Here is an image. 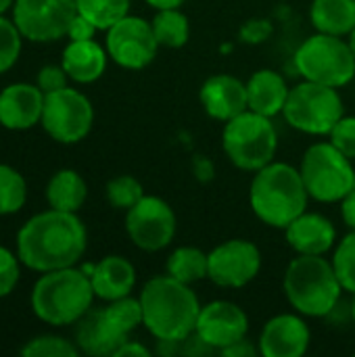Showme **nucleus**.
Wrapping results in <instances>:
<instances>
[{"label":"nucleus","mask_w":355,"mask_h":357,"mask_svg":"<svg viewBox=\"0 0 355 357\" xmlns=\"http://www.w3.org/2000/svg\"><path fill=\"white\" fill-rule=\"evenodd\" d=\"M349 44H352V50H354L355 54V29L349 33Z\"/></svg>","instance_id":"45"},{"label":"nucleus","mask_w":355,"mask_h":357,"mask_svg":"<svg viewBox=\"0 0 355 357\" xmlns=\"http://www.w3.org/2000/svg\"><path fill=\"white\" fill-rule=\"evenodd\" d=\"M21 356L25 357H75L77 356V345L69 343L67 339L61 337H38L29 341L23 349Z\"/></svg>","instance_id":"33"},{"label":"nucleus","mask_w":355,"mask_h":357,"mask_svg":"<svg viewBox=\"0 0 355 357\" xmlns=\"http://www.w3.org/2000/svg\"><path fill=\"white\" fill-rule=\"evenodd\" d=\"M272 36V23L268 19H249L241 27V42L245 44H262Z\"/></svg>","instance_id":"38"},{"label":"nucleus","mask_w":355,"mask_h":357,"mask_svg":"<svg viewBox=\"0 0 355 357\" xmlns=\"http://www.w3.org/2000/svg\"><path fill=\"white\" fill-rule=\"evenodd\" d=\"M128 341V335L121 333L111 318L103 310H90L77 320L75 328V343L77 349L86 356L103 357L115 356V351Z\"/></svg>","instance_id":"19"},{"label":"nucleus","mask_w":355,"mask_h":357,"mask_svg":"<svg viewBox=\"0 0 355 357\" xmlns=\"http://www.w3.org/2000/svg\"><path fill=\"white\" fill-rule=\"evenodd\" d=\"M27 201V182L10 165L0 163V215L21 211Z\"/></svg>","instance_id":"28"},{"label":"nucleus","mask_w":355,"mask_h":357,"mask_svg":"<svg viewBox=\"0 0 355 357\" xmlns=\"http://www.w3.org/2000/svg\"><path fill=\"white\" fill-rule=\"evenodd\" d=\"M199 96L207 115L218 121H230L249 109L247 84L228 73L211 75L205 79Z\"/></svg>","instance_id":"17"},{"label":"nucleus","mask_w":355,"mask_h":357,"mask_svg":"<svg viewBox=\"0 0 355 357\" xmlns=\"http://www.w3.org/2000/svg\"><path fill=\"white\" fill-rule=\"evenodd\" d=\"M96 29H98V27H96L90 19H86L84 15L77 13V15L73 17V21H71L69 29H67V36H69L71 40H92Z\"/></svg>","instance_id":"39"},{"label":"nucleus","mask_w":355,"mask_h":357,"mask_svg":"<svg viewBox=\"0 0 355 357\" xmlns=\"http://www.w3.org/2000/svg\"><path fill=\"white\" fill-rule=\"evenodd\" d=\"M289 92L291 88L287 86L285 77L272 69H259L247 82L249 109L266 117H274L282 113Z\"/></svg>","instance_id":"23"},{"label":"nucleus","mask_w":355,"mask_h":357,"mask_svg":"<svg viewBox=\"0 0 355 357\" xmlns=\"http://www.w3.org/2000/svg\"><path fill=\"white\" fill-rule=\"evenodd\" d=\"M130 241L142 251L165 249L176 234V213L159 197H142L126 213Z\"/></svg>","instance_id":"12"},{"label":"nucleus","mask_w":355,"mask_h":357,"mask_svg":"<svg viewBox=\"0 0 355 357\" xmlns=\"http://www.w3.org/2000/svg\"><path fill=\"white\" fill-rule=\"evenodd\" d=\"M310 19L322 33L347 36L355 29V0H314Z\"/></svg>","instance_id":"24"},{"label":"nucleus","mask_w":355,"mask_h":357,"mask_svg":"<svg viewBox=\"0 0 355 357\" xmlns=\"http://www.w3.org/2000/svg\"><path fill=\"white\" fill-rule=\"evenodd\" d=\"M333 268L341 280L343 291L355 295V230H352L339 245L333 255Z\"/></svg>","instance_id":"31"},{"label":"nucleus","mask_w":355,"mask_h":357,"mask_svg":"<svg viewBox=\"0 0 355 357\" xmlns=\"http://www.w3.org/2000/svg\"><path fill=\"white\" fill-rule=\"evenodd\" d=\"M42 128L61 144H75L88 136L94 123V109L86 94L65 86L44 96Z\"/></svg>","instance_id":"10"},{"label":"nucleus","mask_w":355,"mask_h":357,"mask_svg":"<svg viewBox=\"0 0 355 357\" xmlns=\"http://www.w3.org/2000/svg\"><path fill=\"white\" fill-rule=\"evenodd\" d=\"M262 268L259 249L245 241L232 238L207 253V278L224 289L247 287Z\"/></svg>","instance_id":"14"},{"label":"nucleus","mask_w":355,"mask_h":357,"mask_svg":"<svg viewBox=\"0 0 355 357\" xmlns=\"http://www.w3.org/2000/svg\"><path fill=\"white\" fill-rule=\"evenodd\" d=\"M285 230L289 245L299 255H324L337 241L333 222L320 213H301Z\"/></svg>","instance_id":"20"},{"label":"nucleus","mask_w":355,"mask_h":357,"mask_svg":"<svg viewBox=\"0 0 355 357\" xmlns=\"http://www.w3.org/2000/svg\"><path fill=\"white\" fill-rule=\"evenodd\" d=\"M352 318H354V322H355V297H354V303H352Z\"/></svg>","instance_id":"46"},{"label":"nucleus","mask_w":355,"mask_h":357,"mask_svg":"<svg viewBox=\"0 0 355 357\" xmlns=\"http://www.w3.org/2000/svg\"><path fill=\"white\" fill-rule=\"evenodd\" d=\"M67 79H69V75H67V71L63 69V65H46V67H42V69L38 71V82H36V86H38L44 94H48V92H54V90L65 88V86H67Z\"/></svg>","instance_id":"37"},{"label":"nucleus","mask_w":355,"mask_h":357,"mask_svg":"<svg viewBox=\"0 0 355 357\" xmlns=\"http://www.w3.org/2000/svg\"><path fill=\"white\" fill-rule=\"evenodd\" d=\"M90 282L98 299L115 301L132 293L136 284V270L126 257L109 255L92 268Z\"/></svg>","instance_id":"21"},{"label":"nucleus","mask_w":355,"mask_h":357,"mask_svg":"<svg viewBox=\"0 0 355 357\" xmlns=\"http://www.w3.org/2000/svg\"><path fill=\"white\" fill-rule=\"evenodd\" d=\"M157 48L153 25L142 17L126 15L107 29V52L126 69H144L153 63Z\"/></svg>","instance_id":"13"},{"label":"nucleus","mask_w":355,"mask_h":357,"mask_svg":"<svg viewBox=\"0 0 355 357\" xmlns=\"http://www.w3.org/2000/svg\"><path fill=\"white\" fill-rule=\"evenodd\" d=\"M77 13L90 19L98 29H109L130 10V0H75Z\"/></svg>","instance_id":"29"},{"label":"nucleus","mask_w":355,"mask_h":357,"mask_svg":"<svg viewBox=\"0 0 355 357\" xmlns=\"http://www.w3.org/2000/svg\"><path fill=\"white\" fill-rule=\"evenodd\" d=\"M247 314L232 301H211L201 307L195 335L213 351H222L247 337Z\"/></svg>","instance_id":"15"},{"label":"nucleus","mask_w":355,"mask_h":357,"mask_svg":"<svg viewBox=\"0 0 355 357\" xmlns=\"http://www.w3.org/2000/svg\"><path fill=\"white\" fill-rule=\"evenodd\" d=\"M222 144L228 159L247 172H257L272 163L278 136L270 117L259 115L251 109L226 121Z\"/></svg>","instance_id":"6"},{"label":"nucleus","mask_w":355,"mask_h":357,"mask_svg":"<svg viewBox=\"0 0 355 357\" xmlns=\"http://www.w3.org/2000/svg\"><path fill=\"white\" fill-rule=\"evenodd\" d=\"M144 197L142 184L132 176H117L107 184V201L115 209H130Z\"/></svg>","instance_id":"32"},{"label":"nucleus","mask_w":355,"mask_h":357,"mask_svg":"<svg viewBox=\"0 0 355 357\" xmlns=\"http://www.w3.org/2000/svg\"><path fill=\"white\" fill-rule=\"evenodd\" d=\"M282 115L287 123L305 134H331L343 117V100L333 86L318 82H301L291 88Z\"/></svg>","instance_id":"9"},{"label":"nucleus","mask_w":355,"mask_h":357,"mask_svg":"<svg viewBox=\"0 0 355 357\" xmlns=\"http://www.w3.org/2000/svg\"><path fill=\"white\" fill-rule=\"evenodd\" d=\"M107 56L109 52L94 40H71L63 50L61 65L69 79L77 84H92L105 73Z\"/></svg>","instance_id":"22"},{"label":"nucleus","mask_w":355,"mask_h":357,"mask_svg":"<svg viewBox=\"0 0 355 357\" xmlns=\"http://www.w3.org/2000/svg\"><path fill=\"white\" fill-rule=\"evenodd\" d=\"M308 197L301 172L287 163H268L257 169L249 190L253 213L272 228H287L305 213Z\"/></svg>","instance_id":"3"},{"label":"nucleus","mask_w":355,"mask_h":357,"mask_svg":"<svg viewBox=\"0 0 355 357\" xmlns=\"http://www.w3.org/2000/svg\"><path fill=\"white\" fill-rule=\"evenodd\" d=\"M308 324L293 314H282L266 322L259 335V354L264 357H301L310 347Z\"/></svg>","instance_id":"16"},{"label":"nucleus","mask_w":355,"mask_h":357,"mask_svg":"<svg viewBox=\"0 0 355 357\" xmlns=\"http://www.w3.org/2000/svg\"><path fill=\"white\" fill-rule=\"evenodd\" d=\"M295 67L303 79L341 88L354 79L355 54L352 44L341 36L318 31L297 48Z\"/></svg>","instance_id":"7"},{"label":"nucleus","mask_w":355,"mask_h":357,"mask_svg":"<svg viewBox=\"0 0 355 357\" xmlns=\"http://www.w3.org/2000/svg\"><path fill=\"white\" fill-rule=\"evenodd\" d=\"M13 4H15V0H0V15H4Z\"/></svg>","instance_id":"44"},{"label":"nucleus","mask_w":355,"mask_h":357,"mask_svg":"<svg viewBox=\"0 0 355 357\" xmlns=\"http://www.w3.org/2000/svg\"><path fill=\"white\" fill-rule=\"evenodd\" d=\"M151 25H153V31H155V38H157L159 46L180 48V46H184L188 42V36H190L188 19L178 8H161V10H157Z\"/></svg>","instance_id":"27"},{"label":"nucleus","mask_w":355,"mask_h":357,"mask_svg":"<svg viewBox=\"0 0 355 357\" xmlns=\"http://www.w3.org/2000/svg\"><path fill=\"white\" fill-rule=\"evenodd\" d=\"M153 8H157V10H161V8H178V6H182V2L184 0H146Z\"/></svg>","instance_id":"43"},{"label":"nucleus","mask_w":355,"mask_h":357,"mask_svg":"<svg viewBox=\"0 0 355 357\" xmlns=\"http://www.w3.org/2000/svg\"><path fill=\"white\" fill-rule=\"evenodd\" d=\"M88 234L75 213L48 209L31 220L17 234V257L36 272H52L75 266L86 253Z\"/></svg>","instance_id":"1"},{"label":"nucleus","mask_w":355,"mask_h":357,"mask_svg":"<svg viewBox=\"0 0 355 357\" xmlns=\"http://www.w3.org/2000/svg\"><path fill=\"white\" fill-rule=\"evenodd\" d=\"M94 297L90 276L71 266L44 272V276L33 284L31 310L50 326H67L75 324L90 312Z\"/></svg>","instance_id":"4"},{"label":"nucleus","mask_w":355,"mask_h":357,"mask_svg":"<svg viewBox=\"0 0 355 357\" xmlns=\"http://www.w3.org/2000/svg\"><path fill=\"white\" fill-rule=\"evenodd\" d=\"M167 274L184 284L207 278V253L197 247H180L167 257Z\"/></svg>","instance_id":"26"},{"label":"nucleus","mask_w":355,"mask_h":357,"mask_svg":"<svg viewBox=\"0 0 355 357\" xmlns=\"http://www.w3.org/2000/svg\"><path fill=\"white\" fill-rule=\"evenodd\" d=\"M331 142L349 159H355V117H341L331 130Z\"/></svg>","instance_id":"35"},{"label":"nucleus","mask_w":355,"mask_h":357,"mask_svg":"<svg viewBox=\"0 0 355 357\" xmlns=\"http://www.w3.org/2000/svg\"><path fill=\"white\" fill-rule=\"evenodd\" d=\"M142 324L157 341H184L195 333L201 303L188 284L169 274L151 278L140 291Z\"/></svg>","instance_id":"2"},{"label":"nucleus","mask_w":355,"mask_h":357,"mask_svg":"<svg viewBox=\"0 0 355 357\" xmlns=\"http://www.w3.org/2000/svg\"><path fill=\"white\" fill-rule=\"evenodd\" d=\"M21 38L23 33L15 21L0 15V73L8 71L17 63L21 54Z\"/></svg>","instance_id":"34"},{"label":"nucleus","mask_w":355,"mask_h":357,"mask_svg":"<svg viewBox=\"0 0 355 357\" xmlns=\"http://www.w3.org/2000/svg\"><path fill=\"white\" fill-rule=\"evenodd\" d=\"M220 354L226 357H253L257 354V349H255V347L247 341V337H245V339H241L239 343H234V345L222 349Z\"/></svg>","instance_id":"40"},{"label":"nucleus","mask_w":355,"mask_h":357,"mask_svg":"<svg viewBox=\"0 0 355 357\" xmlns=\"http://www.w3.org/2000/svg\"><path fill=\"white\" fill-rule=\"evenodd\" d=\"M301 178L308 195L320 203L343 201L355 188L352 159L345 157L333 142L312 144L301 159Z\"/></svg>","instance_id":"8"},{"label":"nucleus","mask_w":355,"mask_h":357,"mask_svg":"<svg viewBox=\"0 0 355 357\" xmlns=\"http://www.w3.org/2000/svg\"><path fill=\"white\" fill-rule=\"evenodd\" d=\"M107 316L111 318V322L126 335H130L136 326L142 324V305H140V299H132L130 295L128 297H121V299H115V301H109V305L105 307Z\"/></svg>","instance_id":"30"},{"label":"nucleus","mask_w":355,"mask_h":357,"mask_svg":"<svg viewBox=\"0 0 355 357\" xmlns=\"http://www.w3.org/2000/svg\"><path fill=\"white\" fill-rule=\"evenodd\" d=\"M44 92L31 84H10L0 92V126L29 130L42 121Z\"/></svg>","instance_id":"18"},{"label":"nucleus","mask_w":355,"mask_h":357,"mask_svg":"<svg viewBox=\"0 0 355 357\" xmlns=\"http://www.w3.org/2000/svg\"><path fill=\"white\" fill-rule=\"evenodd\" d=\"M341 280L322 255H299L285 272V295L303 316H328L341 299Z\"/></svg>","instance_id":"5"},{"label":"nucleus","mask_w":355,"mask_h":357,"mask_svg":"<svg viewBox=\"0 0 355 357\" xmlns=\"http://www.w3.org/2000/svg\"><path fill=\"white\" fill-rule=\"evenodd\" d=\"M75 15V0H15L13 4V21L31 42H54L67 36Z\"/></svg>","instance_id":"11"},{"label":"nucleus","mask_w":355,"mask_h":357,"mask_svg":"<svg viewBox=\"0 0 355 357\" xmlns=\"http://www.w3.org/2000/svg\"><path fill=\"white\" fill-rule=\"evenodd\" d=\"M86 197H88V186H86L84 178L73 169L56 172L46 186L48 205L59 211L77 213V209L84 205Z\"/></svg>","instance_id":"25"},{"label":"nucleus","mask_w":355,"mask_h":357,"mask_svg":"<svg viewBox=\"0 0 355 357\" xmlns=\"http://www.w3.org/2000/svg\"><path fill=\"white\" fill-rule=\"evenodd\" d=\"M19 282V257L0 247V299L10 295Z\"/></svg>","instance_id":"36"},{"label":"nucleus","mask_w":355,"mask_h":357,"mask_svg":"<svg viewBox=\"0 0 355 357\" xmlns=\"http://www.w3.org/2000/svg\"><path fill=\"white\" fill-rule=\"evenodd\" d=\"M341 215H343V222L347 224V228L355 230V188L343 197V205H341Z\"/></svg>","instance_id":"41"},{"label":"nucleus","mask_w":355,"mask_h":357,"mask_svg":"<svg viewBox=\"0 0 355 357\" xmlns=\"http://www.w3.org/2000/svg\"><path fill=\"white\" fill-rule=\"evenodd\" d=\"M130 356H138V357H146L149 356V349L140 343H134V341H126L113 357H130Z\"/></svg>","instance_id":"42"}]
</instances>
